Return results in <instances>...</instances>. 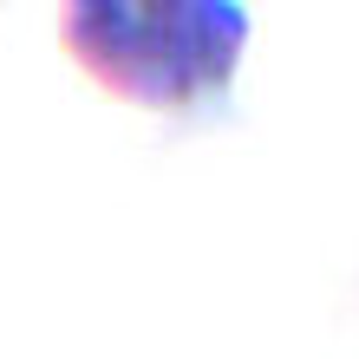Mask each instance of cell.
<instances>
[{"mask_svg": "<svg viewBox=\"0 0 359 359\" xmlns=\"http://www.w3.org/2000/svg\"><path fill=\"white\" fill-rule=\"evenodd\" d=\"M59 33L104 92L144 111L203 118L229 98L248 13L229 0H72Z\"/></svg>", "mask_w": 359, "mask_h": 359, "instance_id": "6da1fadb", "label": "cell"}]
</instances>
